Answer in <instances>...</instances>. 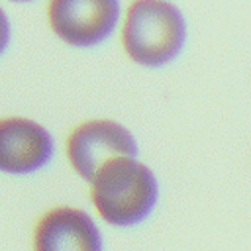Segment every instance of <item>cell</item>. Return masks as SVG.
<instances>
[{
  "label": "cell",
  "instance_id": "obj_1",
  "mask_svg": "<svg viewBox=\"0 0 251 251\" xmlns=\"http://www.w3.org/2000/svg\"><path fill=\"white\" fill-rule=\"evenodd\" d=\"M88 184L92 214L102 226L131 229L157 210L161 186L155 171L139 157H118L102 165Z\"/></svg>",
  "mask_w": 251,
  "mask_h": 251
},
{
  "label": "cell",
  "instance_id": "obj_2",
  "mask_svg": "<svg viewBox=\"0 0 251 251\" xmlns=\"http://www.w3.org/2000/svg\"><path fill=\"white\" fill-rule=\"evenodd\" d=\"M188 27L171 0H131L122 14L124 53L141 67H163L184 49Z\"/></svg>",
  "mask_w": 251,
  "mask_h": 251
},
{
  "label": "cell",
  "instance_id": "obj_3",
  "mask_svg": "<svg viewBox=\"0 0 251 251\" xmlns=\"http://www.w3.org/2000/svg\"><path fill=\"white\" fill-rule=\"evenodd\" d=\"M65 157L73 173L88 182L112 159L139 157L137 137L127 126L110 118H90L76 124L65 137Z\"/></svg>",
  "mask_w": 251,
  "mask_h": 251
},
{
  "label": "cell",
  "instance_id": "obj_4",
  "mask_svg": "<svg viewBox=\"0 0 251 251\" xmlns=\"http://www.w3.org/2000/svg\"><path fill=\"white\" fill-rule=\"evenodd\" d=\"M120 20V0H47L51 31L73 47L102 43L112 35Z\"/></svg>",
  "mask_w": 251,
  "mask_h": 251
},
{
  "label": "cell",
  "instance_id": "obj_5",
  "mask_svg": "<svg viewBox=\"0 0 251 251\" xmlns=\"http://www.w3.org/2000/svg\"><path fill=\"white\" fill-rule=\"evenodd\" d=\"M31 251H106L102 224L80 206L55 204L33 222Z\"/></svg>",
  "mask_w": 251,
  "mask_h": 251
},
{
  "label": "cell",
  "instance_id": "obj_6",
  "mask_svg": "<svg viewBox=\"0 0 251 251\" xmlns=\"http://www.w3.org/2000/svg\"><path fill=\"white\" fill-rule=\"evenodd\" d=\"M55 151L49 129L24 116L0 118V173L29 175L43 169Z\"/></svg>",
  "mask_w": 251,
  "mask_h": 251
},
{
  "label": "cell",
  "instance_id": "obj_7",
  "mask_svg": "<svg viewBox=\"0 0 251 251\" xmlns=\"http://www.w3.org/2000/svg\"><path fill=\"white\" fill-rule=\"evenodd\" d=\"M8 41H10V22H8L4 10L0 8V53L6 49Z\"/></svg>",
  "mask_w": 251,
  "mask_h": 251
},
{
  "label": "cell",
  "instance_id": "obj_8",
  "mask_svg": "<svg viewBox=\"0 0 251 251\" xmlns=\"http://www.w3.org/2000/svg\"><path fill=\"white\" fill-rule=\"evenodd\" d=\"M14 2H29V0H14Z\"/></svg>",
  "mask_w": 251,
  "mask_h": 251
}]
</instances>
